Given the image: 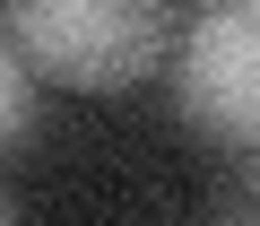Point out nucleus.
<instances>
[{
	"label": "nucleus",
	"instance_id": "4",
	"mask_svg": "<svg viewBox=\"0 0 260 226\" xmlns=\"http://www.w3.org/2000/svg\"><path fill=\"white\" fill-rule=\"evenodd\" d=\"M234 9H251V18H260V0H234Z\"/></svg>",
	"mask_w": 260,
	"mask_h": 226
},
{
	"label": "nucleus",
	"instance_id": "1",
	"mask_svg": "<svg viewBox=\"0 0 260 226\" xmlns=\"http://www.w3.org/2000/svg\"><path fill=\"white\" fill-rule=\"evenodd\" d=\"M9 44L87 96L139 87L182 44V0H9Z\"/></svg>",
	"mask_w": 260,
	"mask_h": 226
},
{
	"label": "nucleus",
	"instance_id": "2",
	"mask_svg": "<svg viewBox=\"0 0 260 226\" xmlns=\"http://www.w3.org/2000/svg\"><path fill=\"white\" fill-rule=\"evenodd\" d=\"M174 104H182V122L200 139L260 148V18L251 9L208 0L182 26V44H174Z\"/></svg>",
	"mask_w": 260,
	"mask_h": 226
},
{
	"label": "nucleus",
	"instance_id": "3",
	"mask_svg": "<svg viewBox=\"0 0 260 226\" xmlns=\"http://www.w3.org/2000/svg\"><path fill=\"white\" fill-rule=\"evenodd\" d=\"M0 104H9V113H0V139H9V148H26L44 113H35V61H26L18 44H9V61H0Z\"/></svg>",
	"mask_w": 260,
	"mask_h": 226
},
{
	"label": "nucleus",
	"instance_id": "5",
	"mask_svg": "<svg viewBox=\"0 0 260 226\" xmlns=\"http://www.w3.org/2000/svg\"><path fill=\"white\" fill-rule=\"evenodd\" d=\"M225 226H251V217H225Z\"/></svg>",
	"mask_w": 260,
	"mask_h": 226
}]
</instances>
